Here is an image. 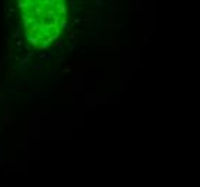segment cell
Returning a JSON list of instances; mask_svg holds the SVG:
<instances>
[{"mask_svg": "<svg viewBox=\"0 0 200 187\" xmlns=\"http://www.w3.org/2000/svg\"><path fill=\"white\" fill-rule=\"evenodd\" d=\"M40 4L46 9V7H55V4H56V0H43V1H40Z\"/></svg>", "mask_w": 200, "mask_h": 187, "instance_id": "6", "label": "cell"}, {"mask_svg": "<svg viewBox=\"0 0 200 187\" xmlns=\"http://www.w3.org/2000/svg\"><path fill=\"white\" fill-rule=\"evenodd\" d=\"M48 46H49V45H46V43H40L38 48H40V49H48Z\"/></svg>", "mask_w": 200, "mask_h": 187, "instance_id": "8", "label": "cell"}, {"mask_svg": "<svg viewBox=\"0 0 200 187\" xmlns=\"http://www.w3.org/2000/svg\"><path fill=\"white\" fill-rule=\"evenodd\" d=\"M55 10H56V13L61 16V17H66V14H68V6H66V3L65 1H56V4H55Z\"/></svg>", "mask_w": 200, "mask_h": 187, "instance_id": "2", "label": "cell"}, {"mask_svg": "<svg viewBox=\"0 0 200 187\" xmlns=\"http://www.w3.org/2000/svg\"><path fill=\"white\" fill-rule=\"evenodd\" d=\"M58 13H56V10H55V7H46L45 9V12H43V16H42V19H45L46 22H50L55 16H56Z\"/></svg>", "mask_w": 200, "mask_h": 187, "instance_id": "3", "label": "cell"}, {"mask_svg": "<svg viewBox=\"0 0 200 187\" xmlns=\"http://www.w3.org/2000/svg\"><path fill=\"white\" fill-rule=\"evenodd\" d=\"M26 37H28V39H29V43H30V45H33V46H36V48H38V46H39V36H38V35H35V36H28V35H26Z\"/></svg>", "mask_w": 200, "mask_h": 187, "instance_id": "5", "label": "cell"}, {"mask_svg": "<svg viewBox=\"0 0 200 187\" xmlns=\"http://www.w3.org/2000/svg\"><path fill=\"white\" fill-rule=\"evenodd\" d=\"M58 28H59L61 30H62V29H65V28H69L66 17H61V22H59V26H58Z\"/></svg>", "mask_w": 200, "mask_h": 187, "instance_id": "7", "label": "cell"}, {"mask_svg": "<svg viewBox=\"0 0 200 187\" xmlns=\"http://www.w3.org/2000/svg\"><path fill=\"white\" fill-rule=\"evenodd\" d=\"M17 7L25 13V12H29L30 7H29V0H19L17 1Z\"/></svg>", "mask_w": 200, "mask_h": 187, "instance_id": "4", "label": "cell"}, {"mask_svg": "<svg viewBox=\"0 0 200 187\" xmlns=\"http://www.w3.org/2000/svg\"><path fill=\"white\" fill-rule=\"evenodd\" d=\"M30 12V17H35V19H42V16H43V12H45V7L40 4V1H35V4H33V7L29 10Z\"/></svg>", "mask_w": 200, "mask_h": 187, "instance_id": "1", "label": "cell"}]
</instances>
